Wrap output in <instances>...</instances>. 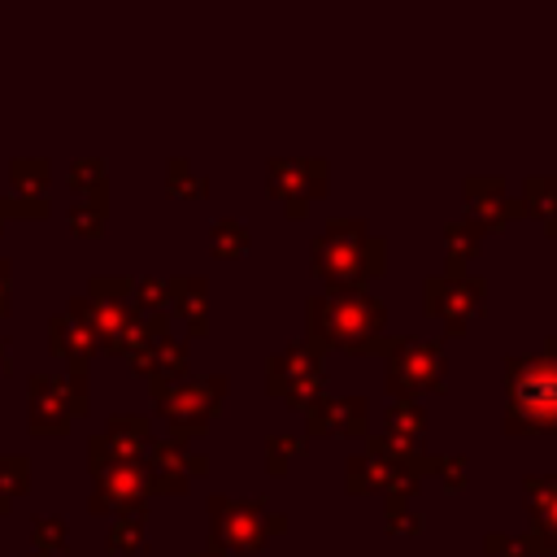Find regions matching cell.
<instances>
[{"instance_id": "1", "label": "cell", "mask_w": 557, "mask_h": 557, "mask_svg": "<svg viewBox=\"0 0 557 557\" xmlns=\"http://www.w3.org/2000/svg\"><path fill=\"white\" fill-rule=\"evenodd\" d=\"M309 322V348H348V352H374L383 348L387 309L383 300L366 292H326L305 305Z\"/></svg>"}, {"instance_id": "2", "label": "cell", "mask_w": 557, "mask_h": 557, "mask_svg": "<svg viewBox=\"0 0 557 557\" xmlns=\"http://www.w3.org/2000/svg\"><path fill=\"white\" fill-rule=\"evenodd\" d=\"M309 261H313V270L326 278L331 292H361V283L383 270L387 248H383V239H374V235L366 231L361 218H335V222H326V231L313 239Z\"/></svg>"}, {"instance_id": "3", "label": "cell", "mask_w": 557, "mask_h": 557, "mask_svg": "<svg viewBox=\"0 0 557 557\" xmlns=\"http://www.w3.org/2000/svg\"><path fill=\"white\" fill-rule=\"evenodd\" d=\"M509 431H557V344L509 361Z\"/></svg>"}, {"instance_id": "4", "label": "cell", "mask_w": 557, "mask_h": 557, "mask_svg": "<svg viewBox=\"0 0 557 557\" xmlns=\"http://www.w3.org/2000/svg\"><path fill=\"white\" fill-rule=\"evenodd\" d=\"M226 396V374L213 379H170V383H152V400L161 409V418L170 422L174 440H196L209 426V413L218 409V400Z\"/></svg>"}, {"instance_id": "5", "label": "cell", "mask_w": 557, "mask_h": 557, "mask_svg": "<svg viewBox=\"0 0 557 557\" xmlns=\"http://www.w3.org/2000/svg\"><path fill=\"white\" fill-rule=\"evenodd\" d=\"M26 392H30V431H39V435H61V431H70V418L87 413L83 370L30 374Z\"/></svg>"}, {"instance_id": "6", "label": "cell", "mask_w": 557, "mask_h": 557, "mask_svg": "<svg viewBox=\"0 0 557 557\" xmlns=\"http://www.w3.org/2000/svg\"><path fill=\"white\" fill-rule=\"evenodd\" d=\"M209 518H213V544H231V548H261L265 535L283 531L287 518L270 513L261 496L252 500H226V496H209Z\"/></svg>"}, {"instance_id": "7", "label": "cell", "mask_w": 557, "mask_h": 557, "mask_svg": "<svg viewBox=\"0 0 557 557\" xmlns=\"http://www.w3.org/2000/svg\"><path fill=\"white\" fill-rule=\"evenodd\" d=\"M265 379L274 396H283L296 409H309L322 396V352L309 344H287L270 357Z\"/></svg>"}, {"instance_id": "8", "label": "cell", "mask_w": 557, "mask_h": 557, "mask_svg": "<svg viewBox=\"0 0 557 557\" xmlns=\"http://www.w3.org/2000/svg\"><path fill=\"white\" fill-rule=\"evenodd\" d=\"M270 191L287 205L292 218H300V213L309 209V200L326 191V161H309V157H270Z\"/></svg>"}, {"instance_id": "9", "label": "cell", "mask_w": 557, "mask_h": 557, "mask_svg": "<svg viewBox=\"0 0 557 557\" xmlns=\"http://www.w3.org/2000/svg\"><path fill=\"white\" fill-rule=\"evenodd\" d=\"M387 366H392V387L396 392H418V387H440L444 379V352L431 339H392Z\"/></svg>"}, {"instance_id": "10", "label": "cell", "mask_w": 557, "mask_h": 557, "mask_svg": "<svg viewBox=\"0 0 557 557\" xmlns=\"http://www.w3.org/2000/svg\"><path fill=\"white\" fill-rule=\"evenodd\" d=\"M479 296H483V283L470 278V274H457V270H453V274H440V278L426 283V309L440 313L453 331L466 326V318L479 309Z\"/></svg>"}, {"instance_id": "11", "label": "cell", "mask_w": 557, "mask_h": 557, "mask_svg": "<svg viewBox=\"0 0 557 557\" xmlns=\"http://www.w3.org/2000/svg\"><path fill=\"white\" fill-rule=\"evenodd\" d=\"M144 496H148V466H139V461H126V466H117V470H104L100 479H96V492H91V509L100 513V509H144Z\"/></svg>"}, {"instance_id": "12", "label": "cell", "mask_w": 557, "mask_h": 557, "mask_svg": "<svg viewBox=\"0 0 557 557\" xmlns=\"http://www.w3.org/2000/svg\"><path fill=\"white\" fill-rule=\"evenodd\" d=\"M313 435H357L366 431V400L361 396H318L305 409Z\"/></svg>"}, {"instance_id": "13", "label": "cell", "mask_w": 557, "mask_h": 557, "mask_svg": "<svg viewBox=\"0 0 557 557\" xmlns=\"http://www.w3.org/2000/svg\"><path fill=\"white\" fill-rule=\"evenodd\" d=\"M348 487H352V492H374V487L409 492V487H413V461H396V457L361 453V457L348 461Z\"/></svg>"}, {"instance_id": "14", "label": "cell", "mask_w": 557, "mask_h": 557, "mask_svg": "<svg viewBox=\"0 0 557 557\" xmlns=\"http://www.w3.org/2000/svg\"><path fill=\"white\" fill-rule=\"evenodd\" d=\"M48 339H52V348L70 361V370H83V366H87V357L100 348V344H96V335H91V326H87L83 318H74V313L52 318Z\"/></svg>"}, {"instance_id": "15", "label": "cell", "mask_w": 557, "mask_h": 557, "mask_svg": "<svg viewBox=\"0 0 557 557\" xmlns=\"http://www.w3.org/2000/svg\"><path fill=\"white\" fill-rule=\"evenodd\" d=\"M170 305H174V313H183V318H187V331H191V335H200V331H205L209 287H205V278H200V274H183V278H174V283H170Z\"/></svg>"}, {"instance_id": "16", "label": "cell", "mask_w": 557, "mask_h": 557, "mask_svg": "<svg viewBox=\"0 0 557 557\" xmlns=\"http://www.w3.org/2000/svg\"><path fill=\"white\" fill-rule=\"evenodd\" d=\"M148 466H152V470H165V474H174V479H187V483H191V474L205 470V461L191 457V453L183 448V440H157V444H148Z\"/></svg>"}, {"instance_id": "17", "label": "cell", "mask_w": 557, "mask_h": 557, "mask_svg": "<svg viewBox=\"0 0 557 557\" xmlns=\"http://www.w3.org/2000/svg\"><path fill=\"white\" fill-rule=\"evenodd\" d=\"M527 487H531L535 527L544 531L540 540H544L548 548H557V474H548V479H527Z\"/></svg>"}, {"instance_id": "18", "label": "cell", "mask_w": 557, "mask_h": 557, "mask_svg": "<svg viewBox=\"0 0 557 557\" xmlns=\"http://www.w3.org/2000/svg\"><path fill=\"white\" fill-rule=\"evenodd\" d=\"M466 196H470V209H474L479 218H487V222H505L509 213L522 209L518 200H509V196L500 191V183H466Z\"/></svg>"}, {"instance_id": "19", "label": "cell", "mask_w": 557, "mask_h": 557, "mask_svg": "<svg viewBox=\"0 0 557 557\" xmlns=\"http://www.w3.org/2000/svg\"><path fill=\"white\" fill-rule=\"evenodd\" d=\"M104 435L135 461L139 457V448H148L152 444V431H148V418H135V413H117L109 426H104Z\"/></svg>"}, {"instance_id": "20", "label": "cell", "mask_w": 557, "mask_h": 557, "mask_svg": "<svg viewBox=\"0 0 557 557\" xmlns=\"http://www.w3.org/2000/svg\"><path fill=\"white\" fill-rule=\"evenodd\" d=\"M422 426H426V422H422V409H418L413 400L400 396V400L387 409V435H392V440H400V444H418Z\"/></svg>"}, {"instance_id": "21", "label": "cell", "mask_w": 557, "mask_h": 557, "mask_svg": "<svg viewBox=\"0 0 557 557\" xmlns=\"http://www.w3.org/2000/svg\"><path fill=\"white\" fill-rule=\"evenodd\" d=\"M209 239H213V252L218 257H235V252L248 248V222L244 218H218Z\"/></svg>"}, {"instance_id": "22", "label": "cell", "mask_w": 557, "mask_h": 557, "mask_svg": "<svg viewBox=\"0 0 557 557\" xmlns=\"http://www.w3.org/2000/svg\"><path fill=\"white\" fill-rule=\"evenodd\" d=\"M139 544H144V509H126V513H117V522L109 527V548L131 553V548H139Z\"/></svg>"}, {"instance_id": "23", "label": "cell", "mask_w": 557, "mask_h": 557, "mask_svg": "<svg viewBox=\"0 0 557 557\" xmlns=\"http://www.w3.org/2000/svg\"><path fill=\"white\" fill-rule=\"evenodd\" d=\"M9 170H13V187H17V196H35V187L48 183V161H44V157H13Z\"/></svg>"}, {"instance_id": "24", "label": "cell", "mask_w": 557, "mask_h": 557, "mask_svg": "<svg viewBox=\"0 0 557 557\" xmlns=\"http://www.w3.org/2000/svg\"><path fill=\"white\" fill-rule=\"evenodd\" d=\"M104 218H109V209H104V191L83 196V200L70 209V226H74L78 235H96V231L104 226Z\"/></svg>"}, {"instance_id": "25", "label": "cell", "mask_w": 557, "mask_h": 557, "mask_svg": "<svg viewBox=\"0 0 557 557\" xmlns=\"http://www.w3.org/2000/svg\"><path fill=\"white\" fill-rule=\"evenodd\" d=\"M70 187H78L87 196L104 191V157H78V161H70Z\"/></svg>"}, {"instance_id": "26", "label": "cell", "mask_w": 557, "mask_h": 557, "mask_svg": "<svg viewBox=\"0 0 557 557\" xmlns=\"http://www.w3.org/2000/svg\"><path fill=\"white\" fill-rule=\"evenodd\" d=\"M448 261H453V270L461 265V257H470L474 248H479V222H470V218H461V222H448Z\"/></svg>"}, {"instance_id": "27", "label": "cell", "mask_w": 557, "mask_h": 557, "mask_svg": "<svg viewBox=\"0 0 557 557\" xmlns=\"http://www.w3.org/2000/svg\"><path fill=\"white\" fill-rule=\"evenodd\" d=\"M131 305L139 309V313H161L165 309V300H170V283H161V278H139V283H131Z\"/></svg>"}, {"instance_id": "28", "label": "cell", "mask_w": 557, "mask_h": 557, "mask_svg": "<svg viewBox=\"0 0 557 557\" xmlns=\"http://www.w3.org/2000/svg\"><path fill=\"white\" fill-rule=\"evenodd\" d=\"M170 174H165V183H170V191H178V196H205V178L183 161V157H170V165H165Z\"/></svg>"}, {"instance_id": "29", "label": "cell", "mask_w": 557, "mask_h": 557, "mask_svg": "<svg viewBox=\"0 0 557 557\" xmlns=\"http://www.w3.org/2000/svg\"><path fill=\"white\" fill-rule=\"evenodd\" d=\"M26 483H30L26 457H4V453H0V492H4V496H17V492H26Z\"/></svg>"}, {"instance_id": "30", "label": "cell", "mask_w": 557, "mask_h": 557, "mask_svg": "<svg viewBox=\"0 0 557 557\" xmlns=\"http://www.w3.org/2000/svg\"><path fill=\"white\" fill-rule=\"evenodd\" d=\"M30 540H35V548L39 553H57L61 544H65V522L61 518H35V527H30Z\"/></svg>"}, {"instance_id": "31", "label": "cell", "mask_w": 557, "mask_h": 557, "mask_svg": "<svg viewBox=\"0 0 557 557\" xmlns=\"http://www.w3.org/2000/svg\"><path fill=\"white\" fill-rule=\"evenodd\" d=\"M265 453H270L265 466H270V470H283L287 457L300 453V440H296V435H270V440H265Z\"/></svg>"}, {"instance_id": "32", "label": "cell", "mask_w": 557, "mask_h": 557, "mask_svg": "<svg viewBox=\"0 0 557 557\" xmlns=\"http://www.w3.org/2000/svg\"><path fill=\"white\" fill-rule=\"evenodd\" d=\"M392 531H422V513H409V509H400V500H392Z\"/></svg>"}, {"instance_id": "33", "label": "cell", "mask_w": 557, "mask_h": 557, "mask_svg": "<svg viewBox=\"0 0 557 557\" xmlns=\"http://www.w3.org/2000/svg\"><path fill=\"white\" fill-rule=\"evenodd\" d=\"M487 548H500V553H509V557H522V544H518V540H500V535H487Z\"/></svg>"}, {"instance_id": "34", "label": "cell", "mask_w": 557, "mask_h": 557, "mask_svg": "<svg viewBox=\"0 0 557 557\" xmlns=\"http://www.w3.org/2000/svg\"><path fill=\"white\" fill-rule=\"evenodd\" d=\"M9 309V261L0 257V313Z\"/></svg>"}, {"instance_id": "35", "label": "cell", "mask_w": 557, "mask_h": 557, "mask_svg": "<svg viewBox=\"0 0 557 557\" xmlns=\"http://www.w3.org/2000/svg\"><path fill=\"white\" fill-rule=\"evenodd\" d=\"M13 370V352H9V339H0V374Z\"/></svg>"}, {"instance_id": "36", "label": "cell", "mask_w": 557, "mask_h": 557, "mask_svg": "<svg viewBox=\"0 0 557 557\" xmlns=\"http://www.w3.org/2000/svg\"><path fill=\"white\" fill-rule=\"evenodd\" d=\"M191 557H222V548H218V544H209V548H200V553H191Z\"/></svg>"}, {"instance_id": "37", "label": "cell", "mask_w": 557, "mask_h": 557, "mask_svg": "<svg viewBox=\"0 0 557 557\" xmlns=\"http://www.w3.org/2000/svg\"><path fill=\"white\" fill-rule=\"evenodd\" d=\"M4 509H9V496H4V492H0V513H4Z\"/></svg>"}, {"instance_id": "38", "label": "cell", "mask_w": 557, "mask_h": 557, "mask_svg": "<svg viewBox=\"0 0 557 557\" xmlns=\"http://www.w3.org/2000/svg\"><path fill=\"white\" fill-rule=\"evenodd\" d=\"M0 226H4V218H0Z\"/></svg>"}]
</instances>
